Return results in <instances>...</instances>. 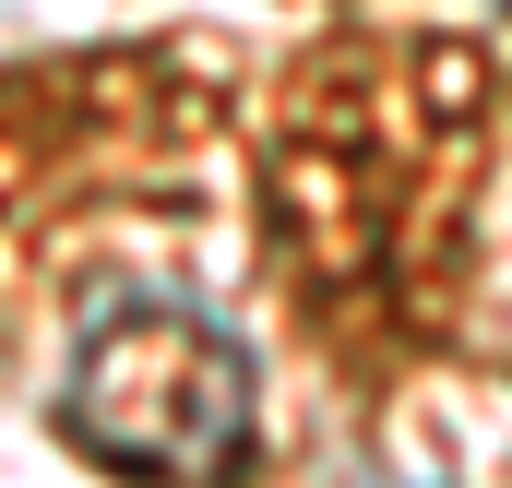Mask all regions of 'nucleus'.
Instances as JSON below:
<instances>
[{
    "label": "nucleus",
    "mask_w": 512,
    "mask_h": 488,
    "mask_svg": "<svg viewBox=\"0 0 512 488\" xmlns=\"http://www.w3.org/2000/svg\"><path fill=\"white\" fill-rule=\"evenodd\" d=\"M60 441L143 488H239L262 453L251 334L179 286H108L60 358Z\"/></svg>",
    "instance_id": "f257e3e1"
}]
</instances>
